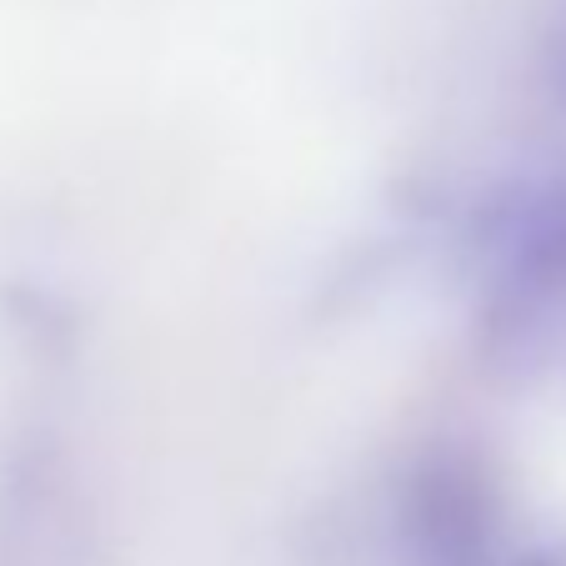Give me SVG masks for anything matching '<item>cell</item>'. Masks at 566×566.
I'll return each mask as SVG.
<instances>
[{"instance_id":"obj_2","label":"cell","mask_w":566,"mask_h":566,"mask_svg":"<svg viewBox=\"0 0 566 566\" xmlns=\"http://www.w3.org/2000/svg\"><path fill=\"white\" fill-rule=\"evenodd\" d=\"M506 321H542L566 306V171L522 186L486 221Z\"/></svg>"},{"instance_id":"obj_1","label":"cell","mask_w":566,"mask_h":566,"mask_svg":"<svg viewBox=\"0 0 566 566\" xmlns=\"http://www.w3.org/2000/svg\"><path fill=\"white\" fill-rule=\"evenodd\" d=\"M502 486L467 447H431L396 486V542L407 566H492Z\"/></svg>"},{"instance_id":"obj_4","label":"cell","mask_w":566,"mask_h":566,"mask_svg":"<svg viewBox=\"0 0 566 566\" xmlns=\"http://www.w3.org/2000/svg\"><path fill=\"white\" fill-rule=\"evenodd\" d=\"M502 566H566V536H552V542L526 546L522 556H512V562H502Z\"/></svg>"},{"instance_id":"obj_3","label":"cell","mask_w":566,"mask_h":566,"mask_svg":"<svg viewBox=\"0 0 566 566\" xmlns=\"http://www.w3.org/2000/svg\"><path fill=\"white\" fill-rule=\"evenodd\" d=\"M542 86H546V96H552V106L566 111V11L556 15L552 35H546V45H542Z\"/></svg>"}]
</instances>
